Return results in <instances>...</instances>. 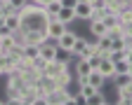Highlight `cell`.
Listing matches in <instances>:
<instances>
[{
  "label": "cell",
  "mask_w": 132,
  "mask_h": 105,
  "mask_svg": "<svg viewBox=\"0 0 132 105\" xmlns=\"http://www.w3.org/2000/svg\"><path fill=\"white\" fill-rule=\"evenodd\" d=\"M71 96L73 94H69V89H54L45 96V103L47 105H64V103H71Z\"/></svg>",
  "instance_id": "obj_1"
},
{
  "label": "cell",
  "mask_w": 132,
  "mask_h": 105,
  "mask_svg": "<svg viewBox=\"0 0 132 105\" xmlns=\"http://www.w3.org/2000/svg\"><path fill=\"white\" fill-rule=\"evenodd\" d=\"M120 105H132V79L127 77L125 82H118V100Z\"/></svg>",
  "instance_id": "obj_2"
},
{
  "label": "cell",
  "mask_w": 132,
  "mask_h": 105,
  "mask_svg": "<svg viewBox=\"0 0 132 105\" xmlns=\"http://www.w3.org/2000/svg\"><path fill=\"white\" fill-rule=\"evenodd\" d=\"M76 38H78V35H76V33H71L69 28H66V30L59 35V38H57V47H59V49H64V51H73Z\"/></svg>",
  "instance_id": "obj_3"
},
{
  "label": "cell",
  "mask_w": 132,
  "mask_h": 105,
  "mask_svg": "<svg viewBox=\"0 0 132 105\" xmlns=\"http://www.w3.org/2000/svg\"><path fill=\"white\" fill-rule=\"evenodd\" d=\"M24 42L26 44H43V42H47V33L45 30H24Z\"/></svg>",
  "instance_id": "obj_4"
},
{
  "label": "cell",
  "mask_w": 132,
  "mask_h": 105,
  "mask_svg": "<svg viewBox=\"0 0 132 105\" xmlns=\"http://www.w3.org/2000/svg\"><path fill=\"white\" fill-rule=\"evenodd\" d=\"M64 30H66V24H61L59 19H52V21L47 24V28H45V33H47V40H57Z\"/></svg>",
  "instance_id": "obj_5"
},
{
  "label": "cell",
  "mask_w": 132,
  "mask_h": 105,
  "mask_svg": "<svg viewBox=\"0 0 132 105\" xmlns=\"http://www.w3.org/2000/svg\"><path fill=\"white\" fill-rule=\"evenodd\" d=\"M73 65H76V77H78V84H80V82H85V79H87V75H90V70H92V65L87 63V59H78Z\"/></svg>",
  "instance_id": "obj_6"
},
{
  "label": "cell",
  "mask_w": 132,
  "mask_h": 105,
  "mask_svg": "<svg viewBox=\"0 0 132 105\" xmlns=\"http://www.w3.org/2000/svg\"><path fill=\"white\" fill-rule=\"evenodd\" d=\"M57 51H59L57 40H52V42H43V44H40V56H43L45 61H54V59H57Z\"/></svg>",
  "instance_id": "obj_7"
},
{
  "label": "cell",
  "mask_w": 132,
  "mask_h": 105,
  "mask_svg": "<svg viewBox=\"0 0 132 105\" xmlns=\"http://www.w3.org/2000/svg\"><path fill=\"white\" fill-rule=\"evenodd\" d=\"M73 9H76V19H85V21H90V16L94 12V7L90 3H76Z\"/></svg>",
  "instance_id": "obj_8"
},
{
  "label": "cell",
  "mask_w": 132,
  "mask_h": 105,
  "mask_svg": "<svg viewBox=\"0 0 132 105\" xmlns=\"http://www.w3.org/2000/svg\"><path fill=\"white\" fill-rule=\"evenodd\" d=\"M57 19H59L61 24H66V26H69L71 21H76V9H73V7H59Z\"/></svg>",
  "instance_id": "obj_9"
},
{
  "label": "cell",
  "mask_w": 132,
  "mask_h": 105,
  "mask_svg": "<svg viewBox=\"0 0 132 105\" xmlns=\"http://www.w3.org/2000/svg\"><path fill=\"white\" fill-rule=\"evenodd\" d=\"M54 82H57V89H69V84L73 82V70H64L61 75L54 77Z\"/></svg>",
  "instance_id": "obj_10"
},
{
  "label": "cell",
  "mask_w": 132,
  "mask_h": 105,
  "mask_svg": "<svg viewBox=\"0 0 132 105\" xmlns=\"http://www.w3.org/2000/svg\"><path fill=\"white\" fill-rule=\"evenodd\" d=\"M5 26L10 28V30H19L21 28V16H19V12H10L7 16H5Z\"/></svg>",
  "instance_id": "obj_11"
},
{
  "label": "cell",
  "mask_w": 132,
  "mask_h": 105,
  "mask_svg": "<svg viewBox=\"0 0 132 105\" xmlns=\"http://www.w3.org/2000/svg\"><path fill=\"white\" fill-rule=\"evenodd\" d=\"M90 33H92V35H97V38H102V35H106V33H109V28L104 26V21H102V19H90Z\"/></svg>",
  "instance_id": "obj_12"
},
{
  "label": "cell",
  "mask_w": 132,
  "mask_h": 105,
  "mask_svg": "<svg viewBox=\"0 0 132 105\" xmlns=\"http://www.w3.org/2000/svg\"><path fill=\"white\" fill-rule=\"evenodd\" d=\"M87 82L94 86V89H102V86H104V82H106V77L102 75V73H99V70L94 68V70H90V75H87Z\"/></svg>",
  "instance_id": "obj_13"
},
{
  "label": "cell",
  "mask_w": 132,
  "mask_h": 105,
  "mask_svg": "<svg viewBox=\"0 0 132 105\" xmlns=\"http://www.w3.org/2000/svg\"><path fill=\"white\" fill-rule=\"evenodd\" d=\"M97 70H99V73H102L106 79L109 77H113V61L106 56V59H102V61H99V65H97Z\"/></svg>",
  "instance_id": "obj_14"
},
{
  "label": "cell",
  "mask_w": 132,
  "mask_h": 105,
  "mask_svg": "<svg viewBox=\"0 0 132 105\" xmlns=\"http://www.w3.org/2000/svg\"><path fill=\"white\" fill-rule=\"evenodd\" d=\"M38 54H40V44H24V59L33 61Z\"/></svg>",
  "instance_id": "obj_15"
},
{
  "label": "cell",
  "mask_w": 132,
  "mask_h": 105,
  "mask_svg": "<svg viewBox=\"0 0 132 105\" xmlns=\"http://www.w3.org/2000/svg\"><path fill=\"white\" fill-rule=\"evenodd\" d=\"M85 103H90V105H104V103H109V100L104 98L102 89H97V91H94V94H92V96H90V98H87Z\"/></svg>",
  "instance_id": "obj_16"
},
{
  "label": "cell",
  "mask_w": 132,
  "mask_h": 105,
  "mask_svg": "<svg viewBox=\"0 0 132 105\" xmlns=\"http://www.w3.org/2000/svg\"><path fill=\"white\" fill-rule=\"evenodd\" d=\"M94 91H97V89H94V86H92V84H90L87 79H85V82H80V96L85 98V100H87V98H90V96H92Z\"/></svg>",
  "instance_id": "obj_17"
},
{
  "label": "cell",
  "mask_w": 132,
  "mask_h": 105,
  "mask_svg": "<svg viewBox=\"0 0 132 105\" xmlns=\"http://www.w3.org/2000/svg\"><path fill=\"white\" fill-rule=\"evenodd\" d=\"M85 47H87V40L85 38H76V44H73V51H71V54L73 56H80L82 51H85Z\"/></svg>",
  "instance_id": "obj_18"
},
{
  "label": "cell",
  "mask_w": 132,
  "mask_h": 105,
  "mask_svg": "<svg viewBox=\"0 0 132 105\" xmlns=\"http://www.w3.org/2000/svg\"><path fill=\"white\" fill-rule=\"evenodd\" d=\"M26 3H28V0H7V5H10V7L14 9V12H21Z\"/></svg>",
  "instance_id": "obj_19"
},
{
  "label": "cell",
  "mask_w": 132,
  "mask_h": 105,
  "mask_svg": "<svg viewBox=\"0 0 132 105\" xmlns=\"http://www.w3.org/2000/svg\"><path fill=\"white\" fill-rule=\"evenodd\" d=\"M76 3H78V0H59L61 7H76Z\"/></svg>",
  "instance_id": "obj_20"
},
{
  "label": "cell",
  "mask_w": 132,
  "mask_h": 105,
  "mask_svg": "<svg viewBox=\"0 0 132 105\" xmlns=\"http://www.w3.org/2000/svg\"><path fill=\"white\" fill-rule=\"evenodd\" d=\"M31 3H36V5H47V3H52V0H31Z\"/></svg>",
  "instance_id": "obj_21"
},
{
  "label": "cell",
  "mask_w": 132,
  "mask_h": 105,
  "mask_svg": "<svg viewBox=\"0 0 132 105\" xmlns=\"http://www.w3.org/2000/svg\"><path fill=\"white\" fill-rule=\"evenodd\" d=\"M78 3H90V0H78Z\"/></svg>",
  "instance_id": "obj_22"
},
{
  "label": "cell",
  "mask_w": 132,
  "mask_h": 105,
  "mask_svg": "<svg viewBox=\"0 0 132 105\" xmlns=\"http://www.w3.org/2000/svg\"><path fill=\"white\" fill-rule=\"evenodd\" d=\"M130 24H132V21H130Z\"/></svg>",
  "instance_id": "obj_23"
}]
</instances>
